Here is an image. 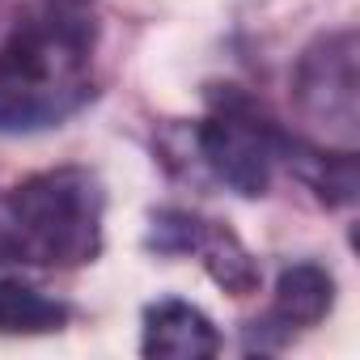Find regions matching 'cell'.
<instances>
[{
	"mask_svg": "<svg viewBox=\"0 0 360 360\" xmlns=\"http://www.w3.org/2000/svg\"><path fill=\"white\" fill-rule=\"evenodd\" d=\"M94 51L98 22L68 0L18 18L0 43V136H39L81 115L98 94Z\"/></svg>",
	"mask_w": 360,
	"mask_h": 360,
	"instance_id": "cell-1",
	"label": "cell"
},
{
	"mask_svg": "<svg viewBox=\"0 0 360 360\" xmlns=\"http://www.w3.org/2000/svg\"><path fill=\"white\" fill-rule=\"evenodd\" d=\"M106 191L85 165L30 174L0 195V263L85 267L102 255Z\"/></svg>",
	"mask_w": 360,
	"mask_h": 360,
	"instance_id": "cell-2",
	"label": "cell"
},
{
	"mask_svg": "<svg viewBox=\"0 0 360 360\" xmlns=\"http://www.w3.org/2000/svg\"><path fill=\"white\" fill-rule=\"evenodd\" d=\"M280 123L238 85L208 89V115L195 123V153L242 200H263L276 178L280 157Z\"/></svg>",
	"mask_w": 360,
	"mask_h": 360,
	"instance_id": "cell-3",
	"label": "cell"
},
{
	"mask_svg": "<svg viewBox=\"0 0 360 360\" xmlns=\"http://www.w3.org/2000/svg\"><path fill=\"white\" fill-rule=\"evenodd\" d=\"M292 106L297 115L339 140V148H356L360 131V39L356 30L318 34L292 64Z\"/></svg>",
	"mask_w": 360,
	"mask_h": 360,
	"instance_id": "cell-4",
	"label": "cell"
},
{
	"mask_svg": "<svg viewBox=\"0 0 360 360\" xmlns=\"http://www.w3.org/2000/svg\"><path fill=\"white\" fill-rule=\"evenodd\" d=\"M148 250L157 255H195L204 263V271L229 292V297H250L263 284V271L255 263V255L246 250V242L212 217L187 212V208H161L148 221Z\"/></svg>",
	"mask_w": 360,
	"mask_h": 360,
	"instance_id": "cell-5",
	"label": "cell"
},
{
	"mask_svg": "<svg viewBox=\"0 0 360 360\" xmlns=\"http://www.w3.org/2000/svg\"><path fill=\"white\" fill-rule=\"evenodd\" d=\"M335 309V276L322 263H288L276 276V292H271V309L255 322H246V352H276L284 343H292L297 330H309L318 322H326Z\"/></svg>",
	"mask_w": 360,
	"mask_h": 360,
	"instance_id": "cell-6",
	"label": "cell"
},
{
	"mask_svg": "<svg viewBox=\"0 0 360 360\" xmlns=\"http://www.w3.org/2000/svg\"><path fill=\"white\" fill-rule=\"evenodd\" d=\"M221 352V330L212 318L178 297H161L144 305L140 318V356L148 360H208Z\"/></svg>",
	"mask_w": 360,
	"mask_h": 360,
	"instance_id": "cell-7",
	"label": "cell"
},
{
	"mask_svg": "<svg viewBox=\"0 0 360 360\" xmlns=\"http://www.w3.org/2000/svg\"><path fill=\"white\" fill-rule=\"evenodd\" d=\"M280 165H288V174L301 187L314 191V200L322 208H352L360 195V169H356V148H326L314 144L305 136L280 131Z\"/></svg>",
	"mask_w": 360,
	"mask_h": 360,
	"instance_id": "cell-8",
	"label": "cell"
},
{
	"mask_svg": "<svg viewBox=\"0 0 360 360\" xmlns=\"http://www.w3.org/2000/svg\"><path fill=\"white\" fill-rule=\"evenodd\" d=\"M72 318V309L13 276H0V330L5 335H51Z\"/></svg>",
	"mask_w": 360,
	"mask_h": 360,
	"instance_id": "cell-9",
	"label": "cell"
},
{
	"mask_svg": "<svg viewBox=\"0 0 360 360\" xmlns=\"http://www.w3.org/2000/svg\"><path fill=\"white\" fill-rule=\"evenodd\" d=\"M68 5H77V0H68Z\"/></svg>",
	"mask_w": 360,
	"mask_h": 360,
	"instance_id": "cell-10",
	"label": "cell"
}]
</instances>
